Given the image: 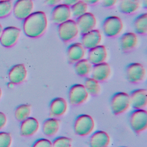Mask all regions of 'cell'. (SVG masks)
<instances>
[{
	"label": "cell",
	"mask_w": 147,
	"mask_h": 147,
	"mask_svg": "<svg viewBox=\"0 0 147 147\" xmlns=\"http://www.w3.org/2000/svg\"><path fill=\"white\" fill-rule=\"evenodd\" d=\"M48 21L46 14L42 11H37L24 19L22 28L26 36L38 38L45 33Z\"/></svg>",
	"instance_id": "cell-1"
},
{
	"label": "cell",
	"mask_w": 147,
	"mask_h": 147,
	"mask_svg": "<svg viewBox=\"0 0 147 147\" xmlns=\"http://www.w3.org/2000/svg\"><path fill=\"white\" fill-rule=\"evenodd\" d=\"M95 127V122L90 115H80L73 124V129L76 135L80 136H86L92 133Z\"/></svg>",
	"instance_id": "cell-2"
},
{
	"label": "cell",
	"mask_w": 147,
	"mask_h": 147,
	"mask_svg": "<svg viewBox=\"0 0 147 147\" xmlns=\"http://www.w3.org/2000/svg\"><path fill=\"white\" fill-rule=\"evenodd\" d=\"M79 30L76 21L69 19L60 24L57 27V34L60 39L65 42H68L74 39L79 34Z\"/></svg>",
	"instance_id": "cell-3"
},
{
	"label": "cell",
	"mask_w": 147,
	"mask_h": 147,
	"mask_svg": "<svg viewBox=\"0 0 147 147\" xmlns=\"http://www.w3.org/2000/svg\"><path fill=\"white\" fill-rule=\"evenodd\" d=\"M124 25L122 20L117 16H110L104 20L102 24L104 34L109 37H114L123 31Z\"/></svg>",
	"instance_id": "cell-4"
},
{
	"label": "cell",
	"mask_w": 147,
	"mask_h": 147,
	"mask_svg": "<svg viewBox=\"0 0 147 147\" xmlns=\"http://www.w3.org/2000/svg\"><path fill=\"white\" fill-rule=\"evenodd\" d=\"M129 123L132 129L136 133H140L146 129L147 112L146 110L135 109L129 114Z\"/></svg>",
	"instance_id": "cell-5"
},
{
	"label": "cell",
	"mask_w": 147,
	"mask_h": 147,
	"mask_svg": "<svg viewBox=\"0 0 147 147\" xmlns=\"http://www.w3.org/2000/svg\"><path fill=\"white\" fill-rule=\"evenodd\" d=\"M131 106L129 95L126 92H118L111 98V107L115 115L126 112Z\"/></svg>",
	"instance_id": "cell-6"
},
{
	"label": "cell",
	"mask_w": 147,
	"mask_h": 147,
	"mask_svg": "<svg viewBox=\"0 0 147 147\" xmlns=\"http://www.w3.org/2000/svg\"><path fill=\"white\" fill-rule=\"evenodd\" d=\"M34 9L33 0H17L13 4L12 12L15 18L24 20L32 13Z\"/></svg>",
	"instance_id": "cell-7"
},
{
	"label": "cell",
	"mask_w": 147,
	"mask_h": 147,
	"mask_svg": "<svg viewBox=\"0 0 147 147\" xmlns=\"http://www.w3.org/2000/svg\"><path fill=\"white\" fill-rule=\"evenodd\" d=\"M21 30L17 27L9 26L3 28L0 37V44L6 48L14 46L20 38Z\"/></svg>",
	"instance_id": "cell-8"
},
{
	"label": "cell",
	"mask_w": 147,
	"mask_h": 147,
	"mask_svg": "<svg viewBox=\"0 0 147 147\" xmlns=\"http://www.w3.org/2000/svg\"><path fill=\"white\" fill-rule=\"evenodd\" d=\"M88 93L84 85L75 84L71 86L68 92V100L73 105H80L87 100Z\"/></svg>",
	"instance_id": "cell-9"
},
{
	"label": "cell",
	"mask_w": 147,
	"mask_h": 147,
	"mask_svg": "<svg viewBox=\"0 0 147 147\" xmlns=\"http://www.w3.org/2000/svg\"><path fill=\"white\" fill-rule=\"evenodd\" d=\"M126 75L128 82L132 84L142 82L146 76L145 66L139 63H131L126 67Z\"/></svg>",
	"instance_id": "cell-10"
},
{
	"label": "cell",
	"mask_w": 147,
	"mask_h": 147,
	"mask_svg": "<svg viewBox=\"0 0 147 147\" xmlns=\"http://www.w3.org/2000/svg\"><path fill=\"white\" fill-rule=\"evenodd\" d=\"M71 17L70 6L64 3H59L54 6L51 14V20L54 24L57 25L68 20Z\"/></svg>",
	"instance_id": "cell-11"
},
{
	"label": "cell",
	"mask_w": 147,
	"mask_h": 147,
	"mask_svg": "<svg viewBox=\"0 0 147 147\" xmlns=\"http://www.w3.org/2000/svg\"><path fill=\"white\" fill-rule=\"evenodd\" d=\"M76 23L79 32L82 34L94 29L97 25V19L92 13L87 11L76 18Z\"/></svg>",
	"instance_id": "cell-12"
},
{
	"label": "cell",
	"mask_w": 147,
	"mask_h": 147,
	"mask_svg": "<svg viewBox=\"0 0 147 147\" xmlns=\"http://www.w3.org/2000/svg\"><path fill=\"white\" fill-rule=\"evenodd\" d=\"M102 34L98 29H93L82 34L81 36V44L86 49H90L100 44Z\"/></svg>",
	"instance_id": "cell-13"
},
{
	"label": "cell",
	"mask_w": 147,
	"mask_h": 147,
	"mask_svg": "<svg viewBox=\"0 0 147 147\" xmlns=\"http://www.w3.org/2000/svg\"><path fill=\"white\" fill-rule=\"evenodd\" d=\"M8 79L9 82L15 85L23 83L27 76V70L24 64H17L13 66L8 71Z\"/></svg>",
	"instance_id": "cell-14"
},
{
	"label": "cell",
	"mask_w": 147,
	"mask_h": 147,
	"mask_svg": "<svg viewBox=\"0 0 147 147\" xmlns=\"http://www.w3.org/2000/svg\"><path fill=\"white\" fill-rule=\"evenodd\" d=\"M88 60L92 65L105 62L107 57V51L104 45H99L88 49Z\"/></svg>",
	"instance_id": "cell-15"
},
{
	"label": "cell",
	"mask_w": 147,
	"mask_h": 147,
	"mask_svg": "<svg viewBox=\"0 0 147 147\" xmlns=\"http://www.w3.org/2000/svg\"><path fill=\"white\" fill-rule=\"evenodd\" d=\"M39 129V123L37 119L28 117L22 121L20 124V135L24 137H30L34 135Z\"/></svg>",
	"instance_id": "cell-16"
},
{
	"label": "cell",
	"mask_w": 147,
	"mask_h": 147,
	"mask_svg": "<svg viewBox=\"0 0 147 147\" xmlns=\"http://www.w3.org/2000/svg\"><path fill=\"white\" fill-rule=\"evenodd\" d=\"M130 103L135 109H141L147 105V92L146 89H137L129 95Z\"/></svg>",
	"instance_id": "cell-17"
},
{
	"label": "cell",
	"mask_w": 147,
	"mask_h": 147,
	"mask_svg": "<svg viewBox=\"0 0 147 147\" xmlns=\"http://www.w3.org/2000/svg\"><path fill=\"white\" fill-rule=\"evenodd\" d=\"M66 54L69 61L75 63L84 58L86 55V49L81 42H75L69 46Z\"/></svg>",
	"instance_id": "cell-18"
},
{
	"label": "cell",
	"mask_w": 147,
	"mask_h": 147,
	"mask_svg": "<svg viewBox=\"0 0 147 147\" xmlns=\"http://www.w3.org/2000/svg\"><path fill=\"white\" fill-rule=\"evenodd\" d=\"M111 72V68L106 62L97 64L92 66L91 74L92 78L98 82H103L109 77Z\"/></svg>",
	"instance_id": "cell-19"
},
{
	"label": "cell",
	"mask_w": 147,
	"mask_h": 147,
	"mask_svg": "<svg viewBox=\"0 0 147 147\" xmlns=\"http://www.w3.org/2000/svg\"><path fill=\"white\" fill-rule=\"evenodd\" d=\"M68 109V103L65 98L57 97L49 105V115L52 117H59L65 114Z\"/></svg>",
	"instance_id": "cell-20"
},
{
	"label": "cell",
	"mask_w": 147,
	"mask_h": 147,
	"mask_svg": "<svg viewBox=\"0 0 147 147\" xmlns=\"http://www.w3.org/2000/svg\"><path fill=\"white\" fill-rule=\"evenodd\" d=\"M111 138L109 135L104 131H97L92 134L90 138V146L106 147L110 144Z\"/></svg>",
	"instance_id": "cell-21"
},
{
	"label": "cell",
	"mask_w": 147,
	"mask_h": 147,
	"mask_svg": "<svg viewBox=\"0 0 147 147\" xmlns=\"http://www.w3.org/2000/svg\"><path fill=\"white\" fill-rule=\"evenodd\" d=\"M138 42V36L134 32L125 33L120 38L121 48L124 52H127L135 48Z\"/></svg>",
	"instance_id": "cell-22"
},
{
	"label": "cell",
	"mask_w": 147,
	"mask_h": 147,
	"mask_svg": "<svg viewBox=\"0 0 147 147\" xmlns=\"http://www.w3.org/2000/svg\"><path fill=\"white\" fill-rule=\"evenodd\" d=\"M119 11L124 14H132L138 10L141 6L140 0H118Z\"/></svg>",
	"instance_id": "cell-23"
},
{
	"label": "cell",
	"mask_w": 147,
	"mask_h": 147,
	"mask_svg": "<svg viewBox=\"0 0 147 147\" xmlns=\"http://www.w3.org/2000/svg\"><path fill=\"white\" fill-rule=\"evenodd\" d=\"M59 121L56 117L49 118L43 123L42 132L47 136H53L59 131Z\"/></svg>",
	"instance_id": "cell-24"
},
{
	"label": "cell",
	"mask_w": 147,
	"mask_h": 147,
	"mask_svg": "<svg viewBox=\"0 0 147 147\" xmlns=\"http://www.w3.org/2000/svg\"><path fill=\"white\" fill-rule=\"evenodd\" d=\"M92 65L88 59H82L75 63V71L80 76H86L91 73Z\"/></svg>",
	"instance_id": "cell-25"
},
{
	"label": "cell",
	"mask_w": 147,
	"mask_h": 147,
	"mask_svg": "<svg viewBox=\"0 0 147 147\" xmlns=\"http://www.w3.org/2000/svg\"><path fill=\"white\" fill-rule=\"evenodd\" d=\"M133 27L138 34L145 35L147 32V13H142L133 22Z\"/></svg>",
	"instance_id": "cell-26"
},
{
	"label": "cell",
	"mask_w": 147,
	"mask_h": 147,
	"mask_svg": "<svg viewBox=\"0 0 147 147\" xmlns=\"http://www.w3.org/2000/svg\"><path fill=\"white\" fill-rule=\"evenodd\" d=\"M31 114V105L28 104H22L18 105L15 111V119L19 122L30 117Z\"/></svg>",
	"instance_id": "cell-27"
},
{
	"label": "cell",
	"mask_w": 147,
	"mask_h": 147,
	"mask_svg": "<svg viewBox=\"0 0 147 147\" xmlns=\"http://www.w3.org/2000/svg\"><path fill=\"white\" fill-rule=\"evenodd\" d=\"M71 16L78 18L80 16L84 15L88 11V5L83 0H80L74 5L70 6Z\"/></svg>",
	"instance_id": "cell-28"
},
{
	"label": "cell",
	"mask_w": 147,
	"mask_h": 147,
	"mask_svg": "<svg viewBox=\"0 0 147 147\" xmlns=\"http://www.w3.org/2000/svg\"><path fill=\"white\" fill-rule=\"evenodd\" d=\"M85 87L88 94L92 95H97L100 91V87L98 82L94 78H87L85 80Z\"/></svg>",
	"instance_id": "cell-29"
},
{
	"label": "cell",
	"mask_w": 147,
	"mask_h": 147,
	"mask_svg": "<svg viewBox=\"0 0 147 147\" xmlns=\"http://www.w3.org/2000/svg\"><path fill=\"white\" fill-rule=\"evenodd\" d=\"M13 3L11 0L0 1V18L8 17L13 11Z\"/></svg>",
	"instance_id": "cell-30"
},
{
	"label": "cell",
	"mask_w": 147,
	"mask_h": 147,
	"mask_svg": "<svg viewBox=\"0 0 147 147\" xmlns=\"http://www.w3.org/2000/svg\"><path fill=\"white\" fill-rule=\"evenodd\" d=\"M53 146L55 147H70L71 146L72 140L68 137L60 136L54 140Z\"/></svg>",
	"instance_id": "cell-31"
},
{
	"label": "cell",
	"mask_w": 147,
	"mask_h": 147,
	"mask_svg": "<svg viewBox=\"0 0 147 147\" xmlns=\"http://www.w3.org/2000/svg\"><path fill=\"white\" fill-rule=\"evenodd\" d=\"M12 143V136L10 133L0 132V147H9Z\"/></svg>",
	"instance_id": "cell-32"
},
{
	"label": "cell",
	"mask_w": 147,
	"mask_h": 147,
	"mask_svg": "<svg viewBox=\"0 0 147 147\" xmlns=\"http://www.w3.org/2000/svg\"><path fill=\"white\" fill-rule=\"evenodd\" d=\"M53 146V143L49 140L46 138H41L37 140L34 143V147H50Z\"/></svg>",
	"instance_id": "cell-33"
},
{
	"label": "cell",
	"mask_w": 147,
	"mask_h": 147,
	"mask_svg": "<svg viewBox=\"0 0 147 147\" xmlns=\"http://www.w3.org/2000/svg\"><path fill=\"white\" fill-rule=\"evenodd\" d=\"M102 6L104 8L113 7L117 3L118 0H100Z\"/></svg>",
	"instance_id": "cell-34"
},
{
	"label": "cell",
	"mask_w": 147,
	"mask_h": 147,
	"mask_svg": "<svg viewBox=\"0 0 147 147\" xmlns=\"http://www.w3.org/2000/svg\"><path fill=\"white\" fill-rule=\"evenodd\" d=\"M6 123H7L6 116L2 112H0V130H1L6 126Z\"/></svg>",
	"instance_id": "cell-35"
},
{
	"label": "cell",
	"mask_w": 147,
	"mask_h": 147,
	"mask_svg": "<svg viewBox=\"0 0 147 147\" xmlns=\"http://www.w3.org/2000/svg\"><path fill=\"white\" fill-rule=\"evenodd\" d=\"M45 3L50 6H55L56 5L59 4L61 0H44Z\"/></svg>",
	"instance_id": "cell-36"
},
{
	"label": "cell",
	"mask_w": 147,
	"mask_h": 147,
	"mask_svg": "<svg viewBox=\"0 0 147 147\" xmlns=\"http://www.w3.org/2000/svg\"><path fill=\"white\" fill-rule=\"evenodd\" d=\"M78 1H80V0H61L62 3H64V4L69 6H71L73 5H74L75 3L78 2Z\"/></svg>",
	"instance_id": "cell-37"
},
{
	"label": "cell",
	"mask_w": 147,
	"mask_h": 147,
	"mask_svg": "<svg viewBox=\"0 0 147 147\" xmlns=\"http://www.w3.org/2000/svg\"><path fill=\"white\" fill-rule=\"evenodd\" d=\"M83 1H84L88 5H94L100 2V0H83Z\"/></svg>",
	"instance_id": "cell-38"
},
{
	"label": "cell",
	"mask_w": 147,
	"mask_h": 147,
	"mask_svg": "<svg viewBox=\"0 0 147 147\" xmlns=\"http://www.w3.org/2000/svg\"><path fill=\"white\" fill-rule=\"evenodd\" d=\"M140 1H141V5H142L143 7L146 8V7H147V0H140Z\"/></svg>",
	"instance_id": "cell-39"
},
{
	"label": "cell",
	"mask_w": 147,
	"mask_h": 147,
	"mask_svg": "<svg viewBox=\"0 0 147 147\" xmlns=\"http://www.w3.org/2000/svg\"><path fill=\"white\" fill-rule=\"evenodd\" d=\"M14 85H15V84H13L12 82H9L8 84V87H9V88H13L14 87Z\"/></svg>",
	"instance_id": "cell-40"
},
{
	"label": "cell",
	"mask_w": 147,
	"mask_h": 147,
	"mask_svg": "<svg viewBox=\"0 0 147 147\" xmlns=\"http://www.w3.org/2000/svg\"><path fill=\"white\" fill-rule=\"evenodd\" d=\"M3 26L1 25V24H0V37H1V36L2 32H3Z\"/></svg>",
	"instance_id": "cell-41"
},
{
	"label": "cell",
	"mask_w": 147,
	"mask_h": 147,
	"mask_svg": "<svg viewBox=\"0 0 147 147\" xmlns=\"http://www.w3.org/2000/svg\"><path fill=\"white\" fill-rule=\"evenodd\" d=\"M2 96V90H1V88H0V98H1Z\"/></svg>",
	"instance_id": "cell-42"
},
{
	"label": "cell",
	"mask_w": 147,
	"mask_h": 147,
	"mask_svg": "<svg viewBox=\"0 0 147 147\" xmlns=\"http://www.w3.org/2000/svg\"><path fill=\"white\" fill-rule=\"evenodd\" d=\"M0 1H6V0H0Z\"/></svg>",
	"instance_id": "cell-43"
}]
</instances>
